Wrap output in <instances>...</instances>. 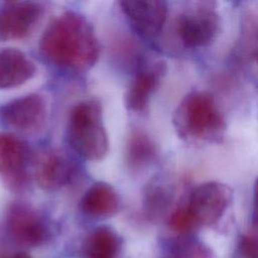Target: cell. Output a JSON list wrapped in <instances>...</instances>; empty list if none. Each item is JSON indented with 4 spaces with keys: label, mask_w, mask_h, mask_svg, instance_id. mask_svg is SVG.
Listing matches in <instances>:
<instances>
[{
    "label": "cell",
    "mask_w": 258,
    "mask_h": 258,
    "mask_svg": "<svg viewBox=\"0 0 258 258\" xmlns=\"http://www.w3.org/2000/svg\"><path fill=\"white\" fill-rule=\"evenodd\" d=\"M240 251L244 258H257V239L256 236L247 234L241 238Z\"/></svg>",
    "instance_id": "20"
},
{
    "label": "cell",
    "mask_w": 258,
    "mask_h": 258,
    "mask_svg": "<svg viewBox=\"0 0 258 258\" xmlns=\"http://www.w3.org/2000/svg\"><path fill=\"white\" fill-rule=\"evenodd\" d=\"M39 49L47 61L70 73L89 71L100 54L92 24L75 11H66L50 21L40 37Z\"/></svg>",
    "instance_id": "1"
},
{
    "label": "cell",
    "mask_w": 258,
    "mask_h": 258,
    "mask_svg": "<svg viewBox=\"0 0 258 258\" xmlns=\"http://www.w3.org/2000/svg\"><path fill=\"white\" fill-rule=\"evenodd\" d=\"M257 21L254 17L253 19L247 20L242 28L241 44L240 49L246 55H256V42H257Z\"/></svg>",
    "instance_id": "19"
},
{
    "label": "cell",
    "mask_w": 258,
    "mask_h": 258,
    "mask_svg": "<svg viewBox=\"0 0 258 258\" xmlns=\"http://www.w3.org/2000/svg\"><path fill=\"white\" fill-rule=\"evenodd\" d=\"M44 12L41 3L13 1L0 9V40L21 39L37 26Z\"/></svg>",
    "instance_id": "7"
},
{
    "label": "cell",
    "mask_w": 258,
    "mask_h": 258,
    "mask_svg": "<svg viewBox=\"0 0 258 258\" xmlns=\"http://www.w3.org/2000/svg\"><path fill=\"white\" fill-rule=\"evenodd\" d=\"M167 71L165 61L158 59L140 64L124 95L126 108L133 112L146 109Z\"/></svg>",
    "instance_id": "9"
},
{
    "label": "cell",
    "mask_w": 258,
    "mask_h": 258,
    "mask_svg": "<svg viewBox=\"0 0 258 258\" xmlns=\"http://www.w3.org/2000/svg\"><path fill=\"white\" fill-rule=\"evenodd\" d=\"M0 258H32V257L24 251H19V252H15V253H11V254L2 255V256H0Z\"/></svg>",
    "instance_id": "21"
},
{
    "label": "cell",
    "mask_w": 258,
    "mask_h": 258,
    "mask_svg": "<svg viewBox=\"0 0 258 258\" xmlns=\"http://www.w3.org/2000/svg\"><path fill=\"white\" fill-rule=\"evenodd\" d=\"M173 126L185 140L219 143L224 139L226 120L214 97L206 91H191L176 107Z\"/></svg>",
    "instance_id": "2"
},
{
    "label": "cell",
    "mask_w": 258,
    "mask_h": 258,
    "mask_svg": "<svg viewBox=\"0 0 258 258\" xmlns=\"http://www.w3.org/2000/svg\"><path fill=\"white\" fill-rule=\"evenodd\" d=\"M231 201L232 189L227 184L208 181L190 191L184 206L199 227L211 226L222 218Z\"/></svg>",
    "instance_id": "5"
},
{
    "label": "cell",
    "mask_w": 258,
    "mask_h": 258,
    "mask_svg": "<svg viewBox=\"0 0 258 258\" xmlns=\"http://www.w3.org/2000/svg\"><path fill=\"white\" fill-rule=\"evenodd\" d=\"M78 172L74 160L58 150L43 152L35 163L34 176L39 187L56 190L70 184Z\"/></svg>",
    "instance_id": "10"
},
{
    "label": "cell",
    "mask_w": 258,
    "mask_h": 258,
    "mask_svg": "<svg viewBox=\"0 0 258 258\" xmlns=\"http://www.w3.org/2000/svg\"><path fill=\"white\" fill-rule=\"evenodd\" d=\"M172 190L164 181L155 179L147 184L144 192L146 209L152 213L165 210L172 201Z\"/></svg>",
    "instance_id": "17"
},
{
    "label": "cell",
    "mask_w": 258,
    "mask_h": 258,
    "mask_svg": "<svg viewBox=\"0 0 258 258\" xmlns=\"http://www.w3.org/2000/svg\"><path fill=\"white\" fill-rule=\"evenodd\" d=\"M158 156L154 140L140 129L130 131L125 145V161L133 171L142 170L151 165Z\"/></svg>",
    "instance_id": "15"
},
{
    "label": "cell",
    "mask_w": 258,
    "mask_h": 258,
    "mask_svg": "<svg viewBox=\"0 0 258 258\" xmlns=\"http://www.w3.org/2000/svg\"><path fill=\"white\" fill-rule=\"evenodd\" d=\"M119 5L133 28L144 37H153L162 29L167 3L161 0H126Z\"/></svg>",
    "instance_id": "11"
},
{
    "label": "cell",
    "mask_w": 258,
    "mask_h": 258,
    "mask_svg": "<svg viewBox=\"0 0 258 258\" xmlns=\"http://www.w3.org/2000/svg\"><path fill=\"white\" fill-rule=\"evenodd\" d=\"M6 228L14 243L28 248L43 244L49 235L47 223L42 215L22 203L13 204L8 209Z\"/></svg>",
    "instance_id": "6"
},
{
    "label": "cell",
    "mask_w": 258,
    "mask_h": 258,
    "mask_svg": "<svg viewBox=\"0 0 258 258\" xmlns=\"http://www.w3.org/2000/svg\"><path fill=\"white\" fill-rule=\"evenodd\" d=\"M221 30V17L216 4L209 1L192 2L178 16L176 31L182 44L189 48L211 45Z\"/></svg>",
    "instance_id": "4"
},
{
    "label": "cell",
    "mask_w": 258,
    "mask_h": 258,
    "mask_svg": "<svg viewBox=\"0 0 258 258\" xmlns=\"http://www.w3.org/2000/svg\"><path fill=\"white\" fill-rule=\"evenodd\" d=\"M168 223L169 227L173 231L181 235H186L196 230L197 228H199L196 221L185 208V206L179 207L176 210H174L169 216Z\"/></svg>",
    "instance_id": "18"
},
{
    "label": "cell",
    "mask_w": 258,
    "mask_h": 258,
    "mask_svg": "<svg viewBox=\"0 0 258 258\" xmlns=\"http://www.w3.org/2000/svg\"><path fill=\"white\" fill-rule=\"evenodd\" d=\"M171 258H176V257H174V256H172V257H171Z\"/></svg>",
    "instance_id": "22"
},
{
    "label": "cell",
    "mask_w": 258,
    "mask_h": 258,
    "mask_svg": "<svg viewBox=\"0 0 258 258\" xmlns=\"http://www.w3.org/2000/svg\"><path fill=\"white\" fill-rule=\"evenodd\" d=\"M67 139L76 153L87 160L103 159L109 149L103 108L95 99L76 104L69 115Z\"/></svg>",
    "instance_id": "3"
},
{
    "label": "cell",
    "mask_w": 258,
    "mask_h": 258,
    "mask_svg": "<svg viewBox=\"0 0 258 258\" xmlns=\"http://www.w3.org/2000/svg\"><path fill=\"white\" fill-rule=\"evenodd\" d=\"M84 214L92 218H109L120 207V200L115 188L103 181L93 183L85 192L80 204Z\"/></svg>",
    "instance_id": "14"
},
{
    "label": "cell",
    "mask_w": 258,
    "mask_h": 258,
    "mask_svg": "<svg viewBox=\"0 0 258 258\" xmlns=\"http://www.w3.org/2000/svg\"><path fill=\"white\" fill-rule=\"evenodd\" d=\"M120 238L109 227L97 228L88 238L86 258H117L120 250Z\"/></svg>",
    "instance_id": "16"
},
{
    "label": "cell",
    "mask_w": 258,
    "mask_h": 258,
    "mask_svg": "<svg viewBox=\"0 0 258 258\" xmlns=\"http://www.w3.org/2000/svg\"><path fill=\"white\" fill-rule=\"evenodd\" d=\"M35 73V63L21 50L10 47L0 50V90L19 87Z\"/></svg>",
    "instance_id": "13"
},
{
    "label": "cell",
    "mask_w": 258,
    "mask_h": 258,
    "mask_svg": "<svg viewBox=\"0 0 258 258\" xmlns=\"http://www.w3.org/2000/svg\"><path fill=\"white\" fill-rule=\"evenodd\" d=\"M46 114V102L38 94H28L0 106V119L6 125L23 132L40 129Z\"/></svg>",
    "instance_id": "8"
},
{
    "label": "cell",
    "mask_w": 258,
    "mask_h": 258,
    "mask_svg": "<svg viewBox=\"0 0 258 258\" xmlns=\"http://www.w3.org/2000/svg\"><path fill=\"white\" fill-rule=\"evenodd\" d=\"M26 145L10 133H0V173L12 188H21L27 180Z\"/></svg>",
    "instance_id": "12"
}]
</instances>
